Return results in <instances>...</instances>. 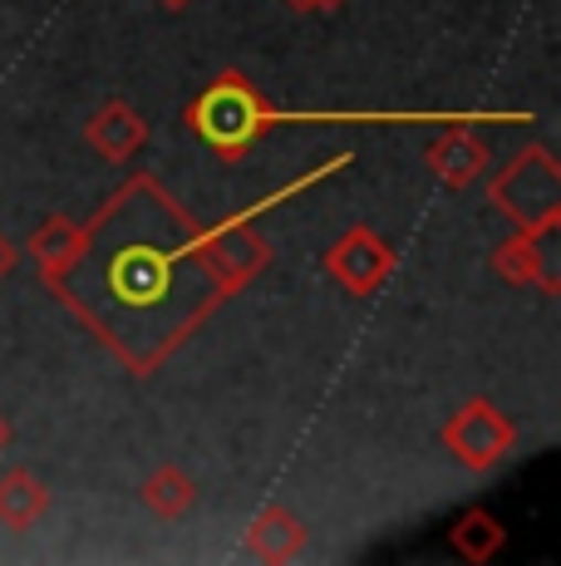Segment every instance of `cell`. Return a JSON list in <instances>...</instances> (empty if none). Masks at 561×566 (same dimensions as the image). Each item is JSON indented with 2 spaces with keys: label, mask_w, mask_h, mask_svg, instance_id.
<instances>
[{
  "label": "cell",
  "mask_w": 561,
  "mask_h": 566,
  "mask_svg": "<svg viewBox=\"0 0 561 566\" xmlns=\"http://www.w3.org/2000/svg\"><path fill=\"white\" fill-rule=\"evenodd\" d=\"M10 449V423H6V413H0V453Z\"/></svg>",
  "instance_id": "16"
},
{
  "label": "cell",
  "mask_w": 561,
  "mask_h": 566,
  "mask_svg": "<svg viewBox=\"0 0 561 566\" xmlns=\"http://www.w3.org/2000/svg\"><path fill=\"white\" fill-rule=\"evenodd\" d=\"M50 291L138 379L158 375L232 301L202 247V222L154 172L124 178L80 222L74 256Z\"/></svg>",
  "instance_id": "1"
},
{
  "label": "cell",
  "mask_w": 561,
  "mask_h": 566,
  "mask_svg": "<svg viewBox=\"0 0 561 566\" xmlns=\"http://www.w3.org/2000/svg\"><path fill=\"white\" fill-rule=\"evenodd\" d=\"M316 6H320V10H336V6H345V0H316Z\"/></svg>",
  "instance_id": "18"
},
{
  "label": "cell",
  "mask_w": 561,
  "mask_h": 566,
  "mask_svg": "<svg viewBox=\"0 0 561 566\" xmlns=\"http://www.w3.org/2000/svg\"><path fill=\"white\" fill-rule=\"evenodd\" d=\"M45 513H50V488L40 483L30 468H10V473H0V527L30 532Z\"/></svg>",
  "instance_id": "11"
},
{
  "label": "cell",
  "mask_w": 561,
  "mask_h": 566,
  "mask_svg": "<svg viewBox=\"0 0 561 566\" xmlns=\"http://www.w3.org/2000/svg\"><path fill=\"white\" fill-rule=\"evenodd\" d=\"M488 207L507 217L517 232L561 227V163L542 138H527L488 178Z\"/></svg>",
  "instance_id": "3"
},
{
  "label": "cell",
  "mask_w": 561,
  "mask_h": 566,
  "mask_svg": "<svg viewBox=\"0 0 561 566\" xmlns=\"http://www.w3.org/2000/svg\"><path fill=\"white\" fill-rule=\"evenodd\" d=\"M488 271L512 291H542V296H561V227L547 232H517L502 237L488 256Z\"/></svg>",
  "instance_id": "7"
},
{
  "label": "cell",
  "mask_w": 561,
  "mask_h": 566,
  "mask_svg": "<svg viewBox=\"0 0 561 566\" xmlns=\"http://www.w3.org/2000/svg\"><path fill=\"white\" fill-rule=\"evenodd\" d=\"M280 6H286V10H296V15H316V0H280Z\"/></svg>",
  "instance_id": "15"
},
{
  "label": "cell",
  "mask_w": 561,
  "mask_h": 566,
  "mask_svg": "<svg viewBox=\"0 0 561 566\" xmlns=\"http://www.w3.org/2000/svg\"><path fill=\"white\" fill-rule=\"evenodd\" d=\"M198 478L188 473V468H178V463H158L154 473L138 483V503L148 507L158 522H178V517H188L192 507H198Z\"/></svg>",
  "instance_id": "10"
},
{
  "label": "cell",
  "mask_w": 561,
  "mask_h": 566,
  "mask_svg": "<svg viewBox=\"0 0 561 566\" xmlns=\"http://www.w3.org/2000/svg\"><path fill=\"white\" fill-rule=\"evenodd\" d=\"M444 449L458 459L468 473H493L512 459L517 449V423L493 405V399H463L444 419Z\"/></svg>",
  "instance_id": "4"
},
{
  "label": "cell",
  "mask_w": 561,
  "mask_h": 566,
  "mask_svg": "<svg viewBox=\"0 0 561 566\" xmlns=\"http://www.w3.org/2000/svg\"><path fill=\"white\" fill-rule=\"evenodd\" d=\"M74 242H80V222L74 217H64V212H50L45 222L35 227V232L25 237V247H20V256H30L35 261V271H40V281H55L60 271H64V261L74 256Z\"/></svg>",
  "instance_id": "13"
},
{
  "label": "cell",
  "mask_w": 561,
  "mask_h": 566,
  "mask_svg": "<svg viewBox=\"0 0 561 566\" xmlns=\"http://www.w3.org/2000/svg\"><path fill=\"white\" fill-rule=\"evenodd\" d=\"M84 144H89L104 163H128L134 154L148 148V118L128 99H104L89 118H84Z\"/></svg>",
  "instance_id": "8"
},
{
  "label": "cell",
  "mask_w": 561,
  "mask_h": 566,
  "mask_svg": "<svg viewBox=\"0 0 561 566\" xmlns=\"http://www.w3.org/2000/svg\"><path fill=\"white\" fill-rule=\"evenodd\" d=\"M448 547L458 552V557L468 562V566H488V562H498V557H502V547H507V527L488 513V507H468V513L453 517V527H448Z\"/></svg>",
  "instance_id": "12"
},
{
  "label": "cell",
  "mask_w": 561,
  "mask_h": 566,
  "mask_svg": "<svg viewBox=\"0 0 561 566\" xmlns=\"http://www.w3.org/2000/svg\"><path fill=\"white\" fill-rule=\"evenodd\" d=\"M15 261H20V247H15V242H10V237H6V232H0V281H6V276H10V271H15Z\"/></svg>",
  "instance_id": "14"
},
{
  "label": "cell",
  "mask_w": 561,
  "mask_h": 566,
  "mask_svg": "<svg viewBox=\"0 0 561 566\" xmlns=\"http://www.w3.org/2000/svg\"><path fill=\"white\" fill-rule=\"evenodd\" d=\"M306 542H310L306 522L290 513L286 503H266L262 513L246 522V552H252L256 562H266V566L296 562L300 552H306Z\"/></svg>",
  "instance_id": "9"
},
{
  "label": "cell",
  "mask_w": 561,
  "mask_h": 566,
  "mask_svg": "<svg viewBox=\"0 0 561 566\" xmlns=\"http://www.w3.org/2000/svg\"><path fill=\"white\" fill-rule=\"evenodd\" d=\"M473 124H517V114H463V118L438 124V134L428 138V148H424V168L434 172L448 192L473 188L493 163L488 138H483Z\"/></svg>",
  "instance_id": "5"
},
{
  "label": "cell",
  "mask_w": 561,
  "mask_h": 566,
  "mask_svg": "<svg viewBox=\"0 0 561 566\" xmlns=\"http://www.w3.org/2000/svg\"><path fill=\"white\" fill-rule=\"evenodd\" d=\"M394 266H399V252L364 222L345 227L336 242L326 247V256H320V271L336 281L345 296H374L394 276Z\"/></svg>",
  "instance_id": "6"
},
{
  "label": "cell",
  "mask_w": 561,
  "mask_h": 566,
  "mask_svg": "<svg viewBox=\"0 0 561 566\" xmlns=\"http://www.w3.org/2000/svg\"><path fill=\"white\" fill-rule=\"evenodd\" d=\"M158 6H168V10H188L192 0H158Z\"/></svg>",
  "instance_id": "17"
},
{
  "label": "cell",
  "mask_w": 561,
  "mask_h": 566,
  "mask_svg": "<svg viewBox=\"0 0 561 566\" xmlns=\"http://www.w3.org/2000/svg\"><path fill=\"white\" fill-rule=\"evenodd\" d=\"M272 104L242 70H222L198 99L182 108V128L218 163H242L262 144V108Z\"/></svg>",
  "instance_id": "2"
}]
</instances>
